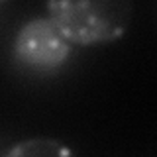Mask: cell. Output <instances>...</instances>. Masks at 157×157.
<instances>
[{
    "mask_svg": "<svg viewBox=\"0 0 157 157\" xmlns=\"http://www.w3.org/2000/svg\"><path fill=\"white\" fill-rule=\"evenodd\" d=\"M45 10L71 45L90 47L124 37L134 16L130 0H57Z\"/></svg>",
    "mask_w": 157,
    "mask_h": 157,
    "instance_id": "cell-1",
    "label": "cell"
},
{
    "mask_svg": "<svg viewBox=\"0 0 157 157\" xmlns=\"http://www.w3.org/2000/svg\"><path fill=\"white\" fill-rule=\"evenodd\" d=\"M73 45L59 33L47 16L28 20L12 41V59L32 73H55L71 57Z\"/></svg>",
    "mask_w": 157,
    "mask_h": 157,
    "instance_id": "cell-2",
    "label": "cell"
},
{
    "mask_svg": "<svg viewBox=\"0 0 157 157\" xmlns=\"http://www.w3.org/2000/svg\"><path fill=\"white\" fill-rule=\"evenodd\" d=\"M2 157H75V153L57 137L36 136L14 144Z\"/></svg>",
    "mask_w": 157,
    "mask_h": 157,
    "instance_id": "cell-3",
    "label": "cell"
}]
</instances>
